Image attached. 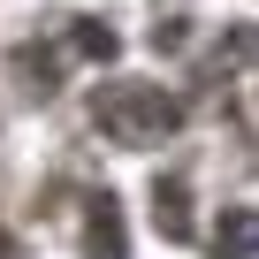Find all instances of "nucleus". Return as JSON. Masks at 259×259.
Here are the masks:
<instances>
[{
	"mask_svg": "<svg viewBox=\"0 0 259 259\" xmlns=\"http://www.w3.org/2000/svg\"><path fill=\"white\" fill-rule=\"evenodd\" d=\"M92 122L107 130L114 145H160L168 130L183 122V99L168 84H107L92 99Z\"/></svg>",
	"mask_w": 259,
	"mask_h": 259,
	"instance_id": "obj_1",
	"label": "nucleus"
},
{
	"mask_svg": "<svg viewBox=\"0 0 259 259\" xmlns=\"http://www.w3.org/2000/svg\"><path fill=\"white\" fill-rule=\"evenodd\" d=\"M84 259H130V236H122V206H114V191H92V198H84Z\"/></svg>",
	"mask_w": 259,
	"mask_h": 259,
	"instance_id": "obj_2",
	"label": "nucleus"
},
{
	"mask_svg": "<svg viewBox=\"0 0 259 259\" xmlns=\"http://www.w3.org/2000/svg\"><path fill=\"white\" fill-rule=\"evenodd\" d=\"M153 229H160L168 244H191V236H198V221H191V191H183L176 176L153 183Z\"/></svg>",
	"mask_w": 259,
	"mask_h": 259,
	"instance_id": "obj_3",
	"label": "nucleus"
},
{
	"mask_svg": "<svg viewBox=\"0 0 259 259\" xmlns=\"http://www.w3.org/2000/svg\"><path fill=\"white\" fill-rule=\"evenodd\" d=\"M213 259H259V213L251 206H229L213 221Z\"/></svg>",
	"mask_w": 259,
	"mask_h": 259,
	"instance_id": "obj_4",
	"label": "nucleus"
},
{
	"mask_svg": "<svg viewBox=\"0 0 259 259\" xmlns=\"http://www.w3.org/2000/svg\"><path fill=\"white\" fill-rule=\"evenodd\" d=\"M0 259H8V229H0Z\"/></svg>",
	"mask_w": 259,
	"mask_h": 259,
	"instance_id": "obj_5",
	"label": "nucleus"
}]
</instances>
